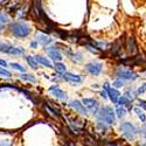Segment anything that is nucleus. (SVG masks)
Segmentation results:
<instances>
[{
    "label": "nucleus",
    "instance_id": "obj_10",
    "mask_svg": "<svg viewBox=\"0 0 146 146\" xmlns=\"http://www.w3.org/2000/svg\"><path fill=\"white\" fill-rule=\"evenodd\" d=\"M49 91L52 92V95H53L54 97H56V98H58V100H63V101H66V100L68 98L67 94H66L63 90H61L58 87H56V86L50 87V88H49Z\"/></svg>",
    "mask_w": 146,
    "mask_h": 146
},
{
    "label": "nucleus",
    "instance_id": "obj_5",
    "mask_svg": "<svg viewBox=\"0 0 146 146\" xmlns=\"http://www.w3.org/2000/svg\"><path fill=\"white\" fill-rule=\"evenodd\" d=\"M117 76L119 78H123V80H129V81H135L138 78L137 74H135L133 71L131 70H127V69H124V68H119L117 70Z\"/></svg>",
    "mask_w": 146,
    "mask_h": 146
},
{
    "label": "nucleus",
    "instance_id": "obj_22",
    "mask_svg": "<svg viewBox=\"0 0 146 146\" xmlns=\"http://www.w3.org/2000/svg\"><path fill=\"white\" fill-rule=\"evenodd\" d=\"M72 60L75 61V62H81L82 61V54L81 53H75V54H72Z\"/></svg>",
    "mask_w": 146,
    "mask_h": 146
},
{
    "label": "nucleus",
    "instance_id": "obj_20",
    "mask_svg": "<svg viewBox=\"0 0 146 146\" xmlns=\"http://www.w3.org/2000/svg\"><path fill=\"white\" fill-rule=\"evenodd\" d=\"M116 112H117V116H118L119 118L125 117V115H126V110H125L123 106H118V108H117V110H116Z\"/></svg>",
    "mask_w": 146,
    "mask_h": 146
},
{
    "label": "nucleus",
    "instance_id": "obj_32",
    "mask_svg": "<svg viewBox=\"0 0 146 146\" xmlns=\"http://www.w3.org/2000/svg\"><path fill=\"white\" fill-rule=\"evenodd\" d=\"M133 110H135V112H136L137 115L141 113V110H139V108H135V109H133Z\"/></svg>",
    "mask_w": 146,
    "mask_h": 146
},
{
    "label": "nucleus",
    "instance_id": "obj_9",
    "mask_svg": "<svg viewBox=\"0 0 146 146\" xmlns=\"http://www.w3.org/2000/svg\"><path fill=\"white\" fill-rule=\"evenodd\" d=\"M72 109H75V110L78 112V113H81V115H88V110H87V108L84 106V104H82L80 101H71L70 102V104H69Z\"/></svg>",
    "mask_w": 146,
    "mask_h": 146
},
{
    "label": "nucleus",
    "instance_id": "obj_6",
    "mask_svg": "<svg viewBox=\"0 0 146 146\" xmlns=\"http://www.w3.org/2000/svg\"><path fill=\"white\" fill-rule=\"evenodd\" d=\"M86 68L91 75L96 76V75H100L102 72L103 66H102V63H98V62H91V63H88L86 66Z\"/></svg>",
    "mask_w": 146,
    "mask_h": 146
},
{
    "label": "nucleus",
    "instance_id": "obj_33",
    "mask_svg": "<svg viewBox=\"0 0 146 146\" xmlns=\"http://www.w3.org/2000/svg\"><path fill=\"white\" fill-rule=\"evenodd\" d=\"M4 29V23L1 22V21H0V32H1Z\"/></svg>",
    "mask_w": 146,
    "mask_h": 146
},
{
    "label": "nucleus",
    "instance_id": "obj_25",
    "mask_svg": "<svg viewBox=\"0 0 146 146\" xmlns=\"http://www.w3.org/2000/svg\"><path fill=\"white\" fill-rule=\"evenodd\" d=\"M138 105H139V106H141L143 109H145V110H146V101L139 100V101H138Z\"/></svg>",
    "mask_w": 146,
    "mask_h": 146
},
{
    "label": "nucleus",
    "instance_id": "obj_30",
    "mask_svg": "<svg viewBox=\"0 0 146 146\" xmlns=\"http://www.w3.org/2000/svg\"><path fill=\"white\" fill-rule=\"evenodd\" d=\"M0 66H3V67H7V62L4 60H0Z\"/></svg>",
    "mask_w": 146,
    "mask_h": 146
},
{
    "label": "nucleus",
    "instance_id": "obj_2",
    "mask_svg": "<svg viewBox=\"0 0 146 146\" xmlns=\"http://www.w3.org/2000/svg\"><path fill=\"white\" fill-rule=\"evenodd\" d=\"M12 33L14 34L17 38H26L31 33V28L25 22H15L12 25Z\"/></svg>",
    "mask_w": 146,
    "mask_h": 146
},
{
    "label": "nucleus",
    "instance_id": "obj_19",
    "mask_svg": "<svg viewBox=\"0 0 146 146\" xmlns=\"http://www.w3.org/2000/svg\"><path fill=\"white\" fill-rule=\"evenodd\" d=\"M9 66H11V67H13L15 70H19V71H21V72H25V71H26L25 67H22V66H21V64H19V63L12 62V63H9Z\"/></svg>",
    "mask_w": 146,
    "mask_h": 146
},
{
    "label": "nucleus",
    "instance_id": "obj_31",
    "mask_svg": "<svg viewBox=\"0 0 146 146\" xmlns=\"http://www.w3.org/2000/svg\"><path fill=\"white\" fill-rule=\"evenodd\" d=\"M31 47H32V48H36V47H38V41L32 42V43H31Z\"/></svg>",
    "mask_w": 146,
    "mask_h": 146
},
{
    "label": "nucleus",
    "instance_id": "obj_29",
    "mask_svg": "<svg viewBox=\"0 0 146 146\" xmlns=\"http://www.w3.org/2000/svg\"><path fill=\"white\" fill-rule=\"evenodd\" d=\"M138 116H139V119H140L141 121H145V120H146V116H145L143 112H141V113H139Z\"/></svg>",
    "mask_w": 146,
    "mask_h": 146
},
{
    "label": "nucleus",
    "instance_id": "obj_34",
    "mask_svg": "<svg viewBox=\"0 0 146 146\" xmlns=\"http://www.w3.org/2000/svg\"><path fill=\"white\" fill-rule=\"evenodd\" d=\"M7 0H0V4H4V3H6Z\"/></svg>",
    "mask_w": 146,
    "mask_h": 146
},
{
    "label": "nucleus",
    "instance_id": "obj_15",
    "mask_svg": "<svg viewBox=\"0 0 146 146\" xmlns=\"http://www.w3.org/2000/svg\"><path fill=\"white\" fill-rule=\"evenodd\" d=\"M35 60H36V62H38V63H41V64H43L47 68H53L52 62L47 57H43V56H40L39 55V56H35Z\"/></svg>",
    "mask_w": 146,
    "mask_h": 146
},
{
    "label": "nucleus",
    "instance_id": "obj_7",
    "mask_svg": "<svg viewBox=\"0 0 146 146\" xmlns=\"http://www.w3.org/2000/svg\"><path fill=\"white\" fill-rule=\"evenodd\" d=\"M82 103L89 109L92 115H96L97 111H98V103H97L96 100H94V98H84Z\"/></svg>",
    "mask_w": 146,
    "mask_h": 146
},
{
    "label": "nucleus",
    "instance_id": "obj_4",
    "mask_svg": "<svg viewBox=\"0 0 146 146\" xmlns=\"http://www.w3.org/2000/svg\"><path fill=\"white\" fill-rule=\"evenodd\" d=\"M120 131L123 132V136L127 139H133L137 135V130L131 123H124L120 125Z\"/></svg>",
    "mask_w": 146,
    "mask_h": 146
},
{
    "label": "nucleus",
    "instance_id": "obj_12",
    "mask_svg": "<svg viewBox=\"0 0 146 146\" xmlns=\"http://www.w3.org/2000/svg\"><path fill=\"white\" fill-rule=\"evenodd\" d=\"M35 40L38 41V43H41L43 46H47V44H50L53 42V40L50 38H48L47 35H43V34H36L35 35Z\"/></svg>",
    "mask_w": 146,
    "mask_h": 146
},
{
    "label": "nucleus",
    "instance_id": "obj_23",
    "mask_svg": "<svg viewBox=\"0 0 146 146\" xmlns=\"http://www.w3.org/2000/svg\"><path fill=\"white\" fill-rule=\"evenodd\" d=\"M0 75H1V76H5V77H11V76H12L11 72H9L8 70L4 69V68H0Z\"/></svg>",
    "mask_w": 146,
    "mask_h": 146
},
{
    "label": "nucleus",
    "instance_id": "obj_3",
    "mask_svg": "<svg viewBox=\"0 0 146 146\" xmlns=\"http://www.w3.org/2000/svg\"><path fill=\"white\" fill-rule=\"evenodd\" d=\"M0 52L5 54H9V55H19V56L25 54V50L21 47H14L3 41H0Z\"/></svg>",
    "mask_w": 146,
    "mask_h": 146
},
{
    "label": "nucleus",
    "instance_id": "obj_14",
    "mask_svg": "<svg viewBox=\"0 0 146 146\" xmlns=\"http://www.w3.org/2000/svg\"><path fill=\"white\" fill-rule=\"evenodd\" d=\"M126 48H127V52L131 53V54H135L137 52V46H136V42L132 38H129L127 41H126Z\"/></svg>",
    "mask_w": 146,
    "mask_h": 146
},
{
    "label": "nucleus",
    "instance_id": "obj_21",
    "mask_svg": "<svg viewBox=\"0 0 146 146\" xmlns=\"http://www.w3.org/2000/svg\"><path fill=\"white\" fill-rule=\"evenodd\" d=\"M117 103L120 104V105H130V100L127 98V97L123 96L121 98H118V102Z\"/></svg>",
    "mask_w": 146,
    "mask_h": 146
},
{
    "label": "nucleus",
    "instance_id": "obj_18",
    "mask_svg": "<svg viewBox=\"0 0 146 146\" xmlns=\"http://www.w3.org/2000/svg\"><path fill=\"white\" fill-rule=\"evenodd\" d=\"M20 78L23 81H28V82H35L36 81L32 74H22V75H20Z\"/></svg>",
    "mask_w": 146,
    "mask_h": 146
},
{
    "label": "nucleus",
    "instance_id": "obj_16",
    "mask_svg": "<svg viewBox=\"0 0 146 146\" xmlns=\"http://www.w3.org/2000/svg\"><path fill=\"white\" fill-rule=\"evenodd\" d=\"M55 70L57 72H60V74H63V72H66V66L63 63H61L60 61H57L55 63Z\"/></svg>",
    "mask_w": 146,
    "mask_h": 146
},
{
    "label": "nucleus",
    "instance_id": "obj_1",
    "mask_svg": "<svg viewBox=\"0 0 146 146\" xmlns=\"http://www.w3.org/2000/svg\"><path fill=\"white\" fill-rule=\"evenodd\" d=\"M101 121H104L106 124H113L115 123V112L110 106H103L100 109V111L96 113Z\"/></svg>",
    "mask_w": 146,
    "mask_h": 146
},
{
    "label": "nucleus",
    "instance_id": "obj_13",
    "mask_svg": "<svg viewBox=\"0 0 146 146\" xmlns=\"http://www.w3.org/2000/svg\"><path fill=\"white\" fill-rule=\"evenodd\" d=\"M106 92L109 95V98L112 101V103H117L118 102V98H119V96H120V94H119L118 90H116L113 88H109L106 90Z\"/></svg>",
    "mask_w": 146,
    "mask_h": 146
},
{
    "label": "nucleus",
    "instance_id": "obj_8",
    "mask_svg": "<svg viewBox=\"0 0 146 146\" xmlns=\"http://www.w3.org/2000/svg\"><path fill=\"white\" fill-rule=\"evenodd\" d=\"M46 53L49 55L50 58H53L54 61H61L63 57H62V54L60 53V50L57 49L56 47H47L46 48Z\"/></svg>",
    "mask_w": 146,
    "mask_h": 146
},
{
    "label": "nucleus",
    "instance_id": "obj_17",
    "mask_svg": "<svg viewBox=\"0 0 146 146\" xmlns=\"http://www.w3.org/2000/svg\"><path fill=\"white\" fill-rule=\"evenodd\" d=\"M26 60H27L28 64H29V66H31L33 69H36V68H38V62H36L35 57H32V56H27V57H26Z\"/></svg>",
    "mask_w": 146,
    "mask_h": 146
},
{
    "label": "nucleus",
    "instance_id": "obj_24",
    "mask_svg": "<svg viewBox=\"0 0 146 146\" xmlns=\"http://www.w3.org/2000/svg\"><path fill=\"white\" fill-rule=\"evenodd\" d=\"M0 21H1L3 23H7V22L9 21V19H8V17H7L6 14L0 13Z\"/></svg>",
    "mask_w": 146,
    "mask_h": 146
},
{
    "label": "nucleus",
    "instance_id": "obj_26",
    "mask_svg": "<svg viewBox=\"0 0 146 146\" xmlns=\"http://www.w3.org/2000/svg\"><path fill=\"white\" fill-rule=\"evenodd\" d=\"M113 86H115L116 88H120V87H123L124 84H123V82H121V81H116V82L113 83Z\"/></svg>",
    "mask_w": 146,
    "mask_h": 146
},
{
    "label": "nucleus",
    "instance_id": "obj_28",
    "mask_svg": "<svg viewBox=\"0 0 146 146\" xmlns=\"http://www.w3.org/2000/svg\"><path fill=\"white\" fill-rule=\"evenodd\" d=\"M100 95L103 97V98H108V92H106V90H102V91L100 92Z\"/></svg>",
    "mask_w": 146,
    "mask_h": 146
},
{
    "label": "nucleus",
    "instance_id": "obj_11",
    "mask_svg": "<svg viewBox=\"0 0 146 146\" xmlns=\"http://www.w3.org/2000/svg\"><path fill=\"white\" fill-rule=\"evenodd\" d=\"M63 78L67 82L70 83H81L82 82V77L80 75H75V74H71V72H63Z\"/></svg>",
    "mask_w": 146,
    "mask_h": 146
},
{
    "label": "nucleus",
    "instance_id": "obj_27",
    "mask_svg": "<svg viewBox=\"0 0 146 146\" xmlns=\"http://www.w3.org/2000/svg\"><path fill=\"white\" fill-rule=\"evenodd\" d=\"M145 91H146V84H144V86H143L141 88H139V89H138V94L140 95V94H144Z\"/></svg>",
    "mask_w": 146,
    "mask_h": 146
}]
</instances>
